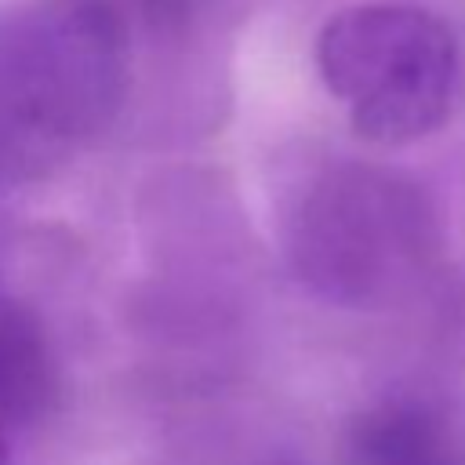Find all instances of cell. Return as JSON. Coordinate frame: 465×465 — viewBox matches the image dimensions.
<instances>
[{"label": "cell", "mask_w": 465, "mask_h": 465, "mask_svg": "<svg viewBox=\"0 0 465 465\" xmlns=\"http://www.w3.org/2000/svg\"><path fill=\"white\" fill-rule=\"evenodd\" d=\"M54 400V356L36 312L0 298V465H11Z\"/></svg>", "instance_id": "277c9868"}, {"label": "cell", "mask_w": 465, "mask_h": 465, "mask_svg": "<svg viewBox=\"0 0 465 465\" xmlns=\"http://www.w3.org/2000/svg\"><path fill=\"white\" fill-rule=\"evenodd\" d=\"M323 87L371 145H411L454 109L461 58L443 18L414 4H356L316 36Z\"/></svg>", "instance_id": "3957f363"}, {"label": "cell", "mask_w": 465, "mask_h": 465, "mask_svg": "<svg viewBox=\"0 0 465 465\" xmlns=\"http://www.w3.org/2000/svg\"><path fill=\"white\" fill-rule=\"evenodd\" d=\"M349 465H465L447 418L414 396H392L356 414L345 436Z\"/></svg>", "instance_id": "5b68a950"}, {"label": "cell", "mask_w": 465, "mask_h": 465, "mask_svg": "<svg viewBox=\"0 0 465 465\" xmlns=\"http://www.w3.org/2000/svg\"><path fill=\"white\" fill-rule=\"evenodd\" d=\"M138 7H145V11H153V15H160V11H178L185 0H134Z\"/></svg>", "instance_id": "8992f818"}, {"label": "cell", "mask_w": 465, "mask_h": 465, "mask_svg": "<svg viewBox=\"0 0 465 465\" xmlns=\"http://www.w3.org/2000/svg\"><path fill=\"white\" fill-rule=\"evenodd\" d=\"M440 247L425 193L385 167L341 160L302 193L287 254L294 272L327 302L371 309L400 298Z\"/></svg>", "instance_id": "7a4b0ae2"}, {"label": "cell", "mask_w": 465, "mask_h": 465, "mask_svg": "<svg viewBox=\"0 0 465 465\" xmlns=\"http://www.w3.org/2000/svg\"><path fill=\"white\" fill-rule=\"evenodd\" d=\"M127 29L113 0H0V182H40L120 113Z\"/></svg>", "instance_id": "6da1fadb"}]
</instances>
